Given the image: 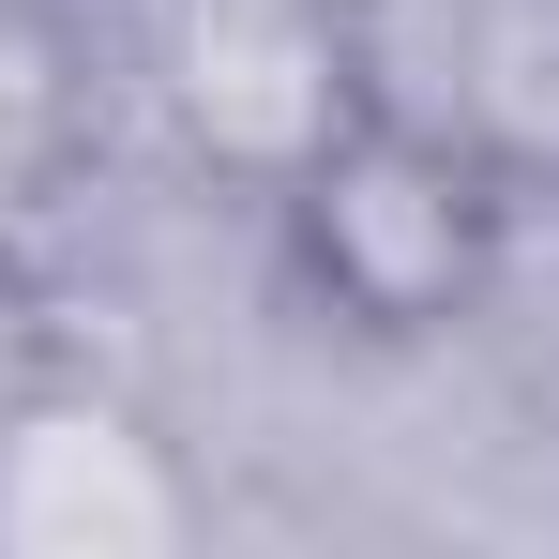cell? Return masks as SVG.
Segmentation results:
<instances>
[{
  "label": "cell",
  "instance_id": "2",
  "mask_svg": "<svg viewBox=\"0 0 559 559\" xmlns=\"http://www.w3.org/2000/svg\"><path fill=\"white\" fill-rule=\"evenodd\" d=\"M0 545L31 559H136L167 545V484L121 424H31L0 454Z\"/></svg>",
  "mask_w": 559,
  "mask_h": 559
},
{
  "label": "cell",
  "instance_id": "1",
  "mask_svg": "<svg viewBox=\"0 0 559 559\" xmlns=\"http://www.w3.org/2000/svg\"><path fill=\"white\" fill-rule=\"evenodd\" d=\"M182 106L227 152H302L333 121V46L302 0H182Z\"/></svg>",
  "mask_w": 559,
  "mask_h": 559
},
{
  "label": "cell",
  "instance_id": "3",
  "mask_svg": "<svg viewBox=\"0 0 559 559\" xmlns=\"http://www.w3.org/2000/svg\"><path fill=\"white\" fill-rule=\"evenodd\" d=\"M484 121L514 136V152H559V0H499V31H484Z\"/></svg>",
  "mask_w": 559,
  "mask_h": 559
}]
</instances>
